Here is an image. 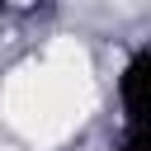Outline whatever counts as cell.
<instances>
[{
    "mask_svg": "<svg viewBox=\"0 0 151 151\" xmlns=\"http://www.w3.org/2000/svg\"><path fill=\"white\" fill-rule=\"evenodd\" d=\"M146 80H151V47L137 42L118 76H113V104H118V123H146Z\"/></svg>",
    "mask_w": 151,
    "mask_h": 151,
    "instance_id": "1",
    "label": "cell"
},
{
    "mask_svg": "<svg viewBox=\"0 0 151 151\" xmlns=\"http://www.w3.org/2000/svg\"><path fill=\"white\" fill-rule=\"evenodd\" d=\"M109 151H151V132H146V123H118Z\"/></svg>",
    "mask_w": 151,
    "mask_h": 151,
    "instance_id": "2",
    "label": "cell"
},
{
    "mask_svg": "<svg viewBox=\"0 0 151 151\" xmlns=\"http://www.w3.org/2000/svg\"><path fill=\"white\" fill-rule=\"evenodd\" d=\"M14 5H19V0H0V14H5V9H14Z\"/></svg>",
    "mask_w": 151,
    "mask_h": 151,
    "instance_id": "3",
    "label": "cell"
}]
</instances>
